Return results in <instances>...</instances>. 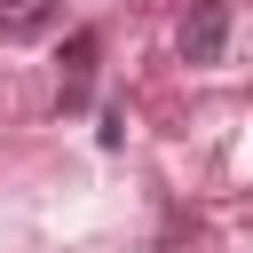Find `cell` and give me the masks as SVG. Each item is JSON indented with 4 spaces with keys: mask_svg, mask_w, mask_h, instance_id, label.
<instances>
[{
    "mask_svg": "<svg viewBox=\"0 0 253 253\" xmlns=\"http://www.w3.org/2000/svg\"><path fill=\"white\" fill-rule=\"evenodd\" d=\"M63 24V0H0V40H47Z\"/></svg>",
    "mask_w": 253,
    "mask_h": 253,
    "instance_id": "3957f363",
    "label": "cell"
},
{
    "mask_svg": "<svg viewBox=\"0 0 253 253\" xmlns=\"http://www.w3.org/2000/svg\"><path fill=\"white\" fill-rule=\"evenodd\" d=\"M95 63H103V32H71L63 40V111H87Z\"/></svg>",
    "mask_w": 253,
    "mask_h": 253,
    "instance_id": "7a4b0ae2",
    "label": "cell"
},
{
    "mask_svg": "<svg viewBox=\"0 0 253 253\" xmlns=\"http://www.w3.org/2000/svg\"><path fill=\"white\" fill-rule=\"evenodd\" d=\"M95 142H103V150H119V142H126V111H119V103L103 111V126H95Z\"/></svg>",
    "mask_w": 253,
    "mask_h": 253,
    "instance_id": "277c9868",
    "label": "cell"
},
{
    "mask_svg": "<svg viewBox=\"0 0 253 253\" xmlns=\"http://www.w3.org/2000/svg\"><path fill=\"white\" fill-rule=\"evenodd\" d=\"M174 47H182V63H221V47H229V0H190Z\"/></svg>",
    "mask_w": 253,
    "mask_h": 253,
    "instance_id": "6da1fadb",
    "label": "cell"
}]
</instances>
